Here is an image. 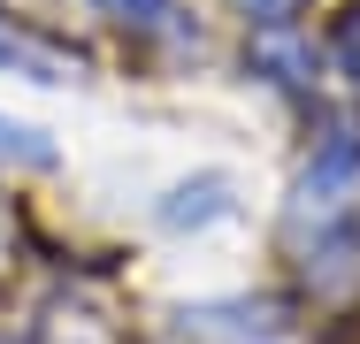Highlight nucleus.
I'll use <instances>...</instances> for the list:
<instances>
[{
  "label": "nucleus",
  "instance_id": "obj_1",
  "mask_svg": "<svg viewBox=\"0 0 360 344\" xmlns=\"http://www.w3.org/2000/svg\"><path fill=\"white\" fill-rule=\"evenodd\" d=\"M176 344H291L269 306H200L176 314Z\"/></svg>",
  "mask_w": 360,
  "mask_h": 344
},
{
  "label": "nucleus",
  "instance_id": "obj_5",
  "mask_svg": "<svg viewBox=\"0 0 360 344\" xmlns=\"http://www.w3.org/2000/svg\"><path fill=\"white\" fill-rule=\"evenodd\" d=\"M8 54H15V31H8V23H0V62H8Z\"/></svg>",
  "mask_w": 360,
  "mask_h": 344
},
{
  "label": "nucleus",
  "instance_id": "obj_4",
  "mask_svg": "<svg viewBox=\"0 0 360 344\" xmlns=\"http://www.w3.org/2000/svg\"><path fill=\"white\" fill-rule=\"evenodd\" d=\"M238 8H253V15H284V8H299V0H238Z\"/></svg>",
  "mask_w": 360,
  "mask_h": 344
},
{
  "label": "nucleus",
  "instance_id": "obj_2",
  "mask_svg": "<svg viewBox=\"0 0 360 344\" xmlns=\"http://www.w3.org/2000/svg\"><path fill=\"white\" fill-rule=\"evenodd\" d=\"M100 15H115V23H161L169 15V0H92Z\"/></svg>",
  "mask_w": 360,
  "mask_h": 344
},
{
  "label": "nucleus",
  "instance_id": "obj_3",
  "mask_svg": "<svg viewBox=\"0 0 360 344\" xmlns=\"http://www.w3.org/2000/svg\"><path fill=\"white\" fill-rule=\"evenodd\" d=\"M338 69L360 84V8H345V23H338Z\"/></svg>",
  "mask_w": 360,
  "mask_h": 344
}]
</instances>
